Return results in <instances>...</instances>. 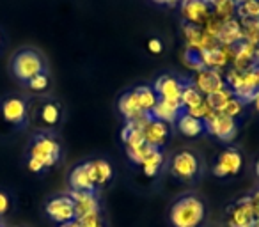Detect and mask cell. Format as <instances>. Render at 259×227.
Masks as SVG:
<instances>
[{"label":"cell","instance_id":"cell-1","mask_svg":"<svg viewBox=\"0 0 259 227\" xmlns=\"http://www.w3.org/2000/svg\"><path fill=\"white\" fill-rule=\"evenodd\" d=\"M62 156V146L55 131H41L32 133L25 151L27 169L34 174H43L47 169L57 165Z\"/></svg>","mask_w":259,"mask_h":227},{"label":"cell","instance_id":"cell-2","mask_svg":"<svg viewBox=\"0 0 259 227\" xmlns=\"http://www.w3.org/2000/svg\"><path fill=\"white\" fill-rule=\"evenodd\" d=\"M9 75L22 85L32 76L48 71V61L37 48L34 47H20L9 59Z\"/></svg>","mask_w":259,"mask_h":227},{"label":"cell","instance_id":"cell-3","mask_svg":"<svg viewBox=\"0 0 259 227\" xmlns=\"http://www.w3.org/2000/svg\"><path fill=\"white\" fill-rule=\"evenodd\" d=\"M29 119L41 131H54L64 119V108L55 98H29Z\"/></svg>","mask_w":259,"mask_h":227},{"label":"cell","instance_id":"cell-4","mask_svg":"<svg viewBox=\"0 0 259 227\" xmlns=\"http://www.w3.org/2000/svg\"><path fill=\"white\" fill-rule=\"evenodd\" d=\"M0 121L15 130L29 128V98L20 93H9L0 98Z\"/></svg>","mask_w":259,"mask_h":227},{"label":"cell","instance_id":"cell-5","mask_svg":"<svg viewBox=\"0 0 259 227\" xmlns=\"http://www.w3.org/2000/svg\"><path fill=\"white\" fill-rule=\"evenodd\" d=\"M169 216L174 227H199L204 222L206 208L195 195H183L172 204Z\"/></svg>","mask_w":259,"mask_h":227},{"label":"cell","instance_id":"cell-6","mask_svg":"<svg viewBox=\"0 0 259 227\" xmlns=\"http://www.w3.org/2000/svg\"><path fill=\"white\" fill-rule=\"evenodd\" d=\"M224 80L238 100H241L243 103H252V98L259 89V66H254L247 71H238L231 68Z\"/></svg>","mask_w":259,"mask_h":227},{"label":"cell","instance_id":"cell-7","mask_svg":"<svg viewBox=\"0 0 259 227\" xmlns=\"http://www.w3.org/2000/svg\"><path fill=\"white\" fill-rule=\"evenodd\" d=\"M204 133L213 135V137L224 142L234 141V137L238 133L236 119L226 116L222 112H213L211 116L204 121Z\"/></svg>","mask_w":259,"mask_h":227},{"label":"cell","instance_id":"cell-8","mask_svg":"<svg viewBox=\"0 0 259 227\" xmlns=\"http://www.w3.org/2000/svg\"><path fill=\"white\" fill-rule=\"evenodd\" d=\"M45 211H47L48 218L55 223H66L71 222V220H76L75 215V202H73L71 195H55L50 201L45 204Z\"/></svg>","mask_w":259,"mask_h":227},{"label":"cell","instance_id":"cell-9","mask_svg":"<svg viewBox=\"0 0 259 227\" xmlns=\"http://www.w3.org/2000/svg\"><path fill=\"white\" fill-rule=\"evenodd\" d=\"M213 6L209 0H181L180 2V15L183 22L194 23L202 27L209 16H213Z\"/></svg>","mask_w":259,"mask_h":227},{"label":"cell","instance_id":"cell-10","mask_svg":"<svg viewBox=\"0 0 259 227\" xmlns=\"http://www.w3.org/2000/svg\"><path fill=\"white\" fill-rule=\"evenodd\" d=\"M199 169H201V163H199L197 155L188 151V149L176 153L172 162H170V172H172L178 179H183V181L194 179L199 174Z\"/></svg>","mask_w":259,"mask_h":227},{"label":"cell","instance_id":"cell-11","mask_svg":"<svg viewBox=\"0 0 259 227\" xmlns=\"http://www.w3.org/2000/svg\"><path fill=\"white\" fill-rule=\"evenodd\" d=\"M187 78H181L178 75H170V73H163L153 83L158 100H169V101H181V93Z\"/></svg>","mask_w":259,"mask_h":227},{"label":"cell","instance_id":"cell-12","mask_svg":"<svg viewBox=\"0 0 259 227\" xmlns=\"http://www.w3.org/2000/svg\"><path fill=\"white\" fill-rule=\"evenodd\" d=\"M190 82L201 90L202 96H208V94H213L217 90L227 87L222 73L219 69H209V68H204L201 71H194Z\"/></svg>","mask_w":259,"mask_h":227},{"label":"cell","instance_id":"cell-13","mask_svg":"<svg viewBox=\"0 0 259 227\" xmlns=\"http://www.w3.org/2000/svg\"><path fill=\"white\" fill-rule=\"evenodd\" d=\"M243 167V158L241 153L236 148H227L219 155V160L213 165V174L217 177H227V176H236Z\"/></svg>","mask_w":259,"mask_h":227},{"label":"cell","instance_id":"cell-14","mask_svg":"<svg viewBox=\"0 0 259 227\" xmlns=\"http://www.w3.org/2000/svg\"><path fill=\"white\" fill-rule=\"evenodd\" d=\"M68 181H69L71 190L96 192V183H94V172H93V163H91V160L73 167V170L69 172Z\"/></svg>","mask_w":259,"mask_h":227},{"label":"cell","instance_id":"cell-15","mask_svg":"<svg viewBox=\"0 0 259 227\" xmlns=\"http://www.w3.org/2000/svg\"><path fill=\"white\" fill-rule=\"evenodd\" d=\"M73 202H75V215L76 220L83 218L87 215H94V213H100V201H98L96 192H69Z\"/></svg>","mask_w":259,"mask_h":227},{"label":"cell","instance_id":"cell-16","mask_svg":"<svg viewBox=\"0 0 259 227\" xmlns=\"http://www.w3.org/2000/svg\"><path fill=\"white\" fill-rule=\"evenodd\" d=\"M185 112L181 101H169V100H158L155 108L151 110L153 119H158L162 123L172 124L178 121V117Z\"/></svg>","mask_w":259,"mask_h":227},{"label":"cell","instance_id":"cell-17","mask_svg":"<svg viewBox=\"0 0 259 227\" xmlns=\"http://www.w3.org/2000/svg\"><path fill=\"white\" fill-rule=\"evenodd\" d=\"M169 135H170L169 124L162 123V121H158V119H151L148 126L144 128V141L149 148L160 149L169 141Z\"/></svg>","mask_w":259,"mask_h":227},{"label":"cell","instance_id":"cell-18","mask_svg":"<svg viewBox=\"0 0 259 227\" xmlns=\"http://www.w3.org/2000/svg\"><path fill=\"white\" fill-rule=\"evenodd\" d=\"M217 41L220 47H236L238 43L243 41V29L238 20L231 18L222 23L219 34H217Z\"/></svg>","mask_w":259,"mask_h":227},{"label":"cell","instance_id":"cell-19","mask_svg":"<svg viewBox=\"0 0 259 227\" xmlns=\"http://www.w3.org/2000/svg\"><path fill=\"white\" fill-rule=\"evenodd\" d=\"M117 107H119V112L122 114V117L126 119V123H130V121H135V119H139L141 116H144V114H148V112L142 110L141 105H139L135 89L126 90V93L119 98Z\"/></svg>","mask_w":259,"mask_h":227},{"label":"cell","instance_id":"cell-20","mask_svg":"<svg viewBox=\"0 0 259 227\" xmlns=\"http://www.w3.org/2000/svg\"><path fill=\"white\" fill-rule=\"evenodd\" d=\"M254 211L250 208L248 197H243L233 206V211L229 216V227H252L254 222Z\"/></svg>","mask_w":259,"mask_h":227},{"label":"cell","instance_id":"cell-21","mask_svg":"<svg viewBox=\"0 0 259 227\" xmlns=\"http://www.w3.org/2000/svg\"><path fill=\"white\" fill-rule=\"evenodd\" d=\"M176 128L181 135H185V137H188V139H194V137H199V135L204 133V121L195 119V117H192L190 114L183 112V114L178 117Z\"/></svg>","mask_w":259,"mask_h":227},{"label":"cell","instance_id":"cell-22","mask_svg":"<svg viewBox=\"0 0 259 227\" xmlns=\"http://www.w3.org/2000/svg\"><path fill=\"white\" fill-rule=\"evenodd\" d=\"M121 139L126 146V151H134V149H139L142 146H146L144 141V131L135 128L132 123H126L124 128L121 131Z\"/></svg>","mask_w":259,"mask_h":227},{"label":"cell","instance_id":"cell-23","mask_svg":"<svg viewBox=\"0 0 259 227\" xmlns=\"http://www.w3.org/2000/svg\"><path fill=\"white\" fill-rule=\"evenodd\" d=\"M52 85V75L50 71H43L39 75L32 76L30 80H27L25 83H22V87L25 90H29L30 94H36V96H43L45 93H48Z\"/></svg>","mask_w":259,"mask_h":227},{"label":"cell","instance_id":"cell-24","mask_svg":"<svg viewBox=\"0 0 259 227\" xmlns=\"http://www.w3.org/2000/svg\"><path fill=\"white\" fill-rule=\"evenodd\" d=\"M204 101V96L201 94V90L190 82V78H187L183 87V93H181V105H183L185 110H190L195 108L197 105H201Z\"/></svg>","mask_w":259,"mask_h":227},{"label":"cell","instance_id":"cell-25","mask_svg":"<svg viewBox=\"0 0 259 227\" xmlns=\"http://www.w3.org/2000/svg\"><path fill=\"white\" fill-rule=\"evenodd\" d=\"M135 94H137L139 105H141L142 110L148 112V114H151V110L155 108L156 101H158V96H156L153 85H139V87H135Z\"/></svg>","mask_w":259,"mask_h":227},{"label":"cell","instance_id":"cell-26","mask_svg":"<svg viewBox=\"0 0 259 227\" xmlns=\"http://www.w3.org/2000/svg\"><path fill=\"white\" fill-rule=\"evenodd\" d=\"M163 163V155L160 149L156 148H151L148 153V156L144 158V162L141 163L142 169H144V174L148 177H155L156 174L160 172V167H162Z\"/></svg>","mask_w":259,"mask_h":227},{"label":"cell","instance_id":"cell-27","mask_svg":"<svg viewBox=\"0 0 259 227\" xmlns=\"http://www.w3.org/2000/svg\"><path fill=\"white\" fill-rule=\"evenodd\" d=\"M93 163V172H94V183L96 187H103L108 181L112 179V165L107 162V160H91Z\"/></svg>","mask_w":259,"mask_h":227},{"label":"cell","instance_id":"cell-28","mask_svg":"<svg viewBox=\"0 0 259 227\" xmlns=\"http://www.w3.org/2000/svg\"><path fill=\"white\" fill-rule=\"evenodd\" d=\"M233 96H234L233 90H231L229 87H224V89L217 90V93L204 96V100H206V103L209 105V108H211L213 112H222L224 107L229 103V100Z\"/></svg>","mask_w":259,"mask_h":227},{"label":"cell","instance_id":"cell-29","mask_svg":"<svg viewBox=\"0 0 259 227\" xmlns=\"http://www.w3.org/2000/svg\"><path fill=\"white\" fill-rule=\"evenodd\" d=\"M236 15L241 20H259V0H243V2H238Z\"/></svg>","mask_w":259,"mask_h":227},{"label":"cell","instance_id":"cell-30","mask_svg":"<svg viewBox=\"0 0 259 227\" xmlns=\"http://www.w3.org/2000/svg\"><path fill=\"white\" fill-rule=\"evenodd\" d=\"M183 34H185V39H187V43H188V48H197V50H201L202 27L183 22Z\"/></svg>","mask_w":259,"mask_h":227},{"label":"cell","instance_id":"cell-31","mask_svg":"<svg viewBox=\"0 0 259 227\" xmlns=\"http://www.w3.org/2000/svg\"><path fill=\"white\" fill-rule=\"evenodd\" d=\"M243 108H245V103L241 100H238L236 96H233L229 100V103L224 107L222 114H226V116L233 117V119H236L238 116H241L243 114Z\"/></svg>","mask_w":259,"mask_h":227},{"label":"cell","instance_id":"cell-32","mask_svg":"<svg viewBox=\"0 0 259 227\" xmlns=\"http://www.w3.org/2000/svg\"><path fill=\"white\" fill-rule=\"evenodd\" d=\"M185 112L190 114L192 117H195V119H201V121H206L213 114V110L209 108V105L206 103V100L202 101L201 105H197L195 108H190V110H185Z\"/></svg>","mask_w":259,"mask_h":227},{"label":"cell","instance_id":"cell-33","mask_svg":"<svg viewBox=\"0 0 259 227\" xmlns=\"http://www.w3.org/2000/svg\"><path fill=\"white\" fill-rule=\"evenodd\" d=\"M149 146L146 144V146H142V148H139V149H134V151H126L128 153V156H130V160L134 163H139L141 165L142 162H144V158L148 156V153H149Z\"/></svg>","mask_w":259,"mask_h":227},{"label":"cell","instance_id":"cell-34","mask_svg":"<svg viewBox=\"0 0 259 227\" xmlns=\"http://www.w3.org/2000/svg\"><path fill=\"white\" fill-rule=\"evenodd\" d=\"M78 223H80V227H103L100 213H94V215H87V216H83V218H78Z\"/></svg>","mask_w":259,"mask_h":227},{"label":"cell","instance_id":"cell-35","mask_svg":"<svg viewBox=\"0 0 259 227\" xmlns=\"http://www.w3.org/2000/svg\"><path fill=\"white\" fill-rule=\"evenodd\" d=\"M9 209H11V197L6 190H0V216H4Z\"/></svg>","mask_w":259,"mask_h":227},{"label":"cell","instance_id":"cell-36","mask_svg":"<svg viewBox=\"0 0 259 227\" xmlns=\"http://www.w3.org/2000/svg\"><path fill=\"white\" fill-rule=\"evenodd\" d=\"M148 50L151 52V54L158 55L163 52V43L162 39H158V37H151V39L148 41Z\"/></svg>","mask_w":259,"mask_h":227},{"label":"cell","instance_id":"cell-37","mask_svg":"<svg viewBox=\"0 0 259 227\" xmlns=\"http://www.w3.org/2000/svg\"><path fill=\"white\" fill-rule=\"evenodd\" d=\"M8 47H9V36L4 27L0 25V57H4V54L8 52Z\"/></svg>","mask_w":259,"mask_h":227},{"label":"cell","instance_id":"cell-38","mask_svg":"<svg viewBox=\"0 0 259 227\" xmlns=\"http://www.w3.org/2000/svg\"><path fill=\"white\" fill-rule=\"evenodd\" d=\"M248 201H250V208H252V211H254V216L259 218V190H255L254 194L248 197Z\"/></svg>","mask_w":259,"mask_h":227},{"label":"cell","instance_id":"cell-39","mask_svg":"<svg viewBox=\"0 0 259 227\" xmlns=\"http://www.w3.org/2000/svg\"><path fill=\"white\" fill-rule=\"evenodd\" d=\"M151 2L156 6H162V8H176V6H180L181 0H151Z\"/></svg>","mask_w":259,"mask_h":227},{"label":"cell","instance_id":"cell-40","mask_svg":"<svg viewBox=\"0 0 259 227\" xmlns=\"http://www.w3.org/2000/svg\"><path fill=\"white\" fill-rule=\"evenodd\" d=\"M229 0H209V4L213 6V11H215L217 8H220V6H224V4H227Z\"/></svg>","mask_w":259,"mask_h":227},{"label":"cell","instance_id":"cell-41","mask_svg":"<svg viewBox=\"0 0 259 227\" xmlns=\"http://www.w3.org/2000/svg\"><path fill=\"white\" fill-rule=\"evenodd\" d=\"M252 105H254V108L259 112V89H257V93L254 94V98H252Z\"/></svg>","mask_w":259,"mask_h":227},{"label":"cell","instance_id":"cell-42","mask_svg":"<svg viewBox=\"0 0 259 227\" xmlns=\"http://www.w3.org/2000/svg\"><path fill=\"white\" fill-rule=\"evenodd\" d=\"M59 227H80V223H78V220H71V222L61 223Z\"/></svg>","mask_w":259,"mask_h":227},{"label":"cell","instance_id":"cell-43","mask_svg":"<svg viewBox=\"0 0 259 227\" xmlns=\"http://www.w3.org/2000/svg\"><path fill=\"white\" fill-rule=\"evenodd\" d=\"M252 227H259V218H254V222H252Z\"/></svg>","mask_w":259,"mask_h":227},{"label":"cell","instance_id":"cell-44","mask_svg":"<svg viewBox=\"0 0 259 227\" xmlns=\"http://www.w3.org/2000/svg\"><path fill=\"white\" fill-rule=\"evenodd\" d=\"M255 174H257V177H259V158H257V162H255Z\"/></svg>","mask_w":259,"mask_h":227},{"label":"cell","instance_id":"cell-45","mask_svg":"<svg viewBox=\"0 0 259 227\" xmlns=\"http://www.w3.org/2000/svg\"><path fill=\"white\" fill-rule=\"evenodd\" d=\"M0 227H6V225H4V223H0Z\"/></svg>","mask_w":259,"mask_h":227},{"label":"cell","instance_id":"cell-46","mask_svg":"<svg viewBox=\"0 0 259 227\" xmlns=\"http://www.w3.org/2000/svg\"><path fill=\"white\" fill-rule=\"evenodd\" d=\"M0 223H2V222H0Z\"/></svg>","mask_w":259,"mask_h":227}]
</instances>
